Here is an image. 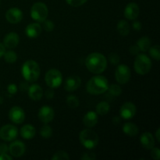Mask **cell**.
Returning <instances> with one entry per match:
<instances>
[{"label": "cell", "mask_w": 160, "mask_h": 160, "mask_svg": "<svg viewBox=\"0 0 160 160\" xmlns=\"http://www.w3.org/2000/svg\"><path fill=\"white\" fill-rule=\"evenodd\" d=\"M88 70L95 74H99L105 71L107 67V59L102 53L92 52L85 59Z\"/></svg>", "instance_id": "6da1fadb"}, {"label": "cell", "mask_w": 160, "mask_h": 160, "mask_svg": "<svg viewBox=\"0 0 160 160\" xmlns=\"http://www.w3.org/2000/svg\"><path fill=\"white\" fill-rule=\"evenodd\" d=\"M87 92L91 95H101L109 88V82L106 78L97 75L91 78L87 83Z\"/></svg>", "instance_id": "7a4b0ae2"}, {"label": "cell", "mask_w": 160, "mask_h": 160, "mask_svg": "<svg viewBox=\"0 0 160 160\" xmlns=\"http://www.w3.org/2000/svg\"><path fill=\"white\" fill-rule=\"evenodd\" d=\"M40 67L35 61L32 59L27 60L23 64L21 68L22 76L27 81L34 82L38 79L40 76Z\"/></svg>", "instance_id": "3957f363"}, {"label": "cell", "mask_w": 160, "mask_h": 160, "mask_svg": "<svg viewBox=\"0 0 160 160\" xmlns=\"http://www.w3.org/2000/svg\"><path fill=\"white\" fill-rule=\"evenodd\" d=\"M134 68L138 74H147L152 68L151 59L145 54H138L134 62Z\"/></svg>", "instance_id": "277c9868"}, {"label": "cell", "mask_w": 160, "mask_h": 160, "mask_svg": "<svg viewBox=\"0 0 160 160\" xmlns=\"http://www.w3.org/2000/svg\"><path fill=\"white\" fill-rule=\"evenodd\" d=\"M80 141L83 146L88 149H93L98 144V136L91 129H84L80 133Z\"/></svg>", "instance_id": "5b68a950"}, {"label": "cell", "mask_w": 160, "mask_h": 160, "mask_svg": "<svg viewBox=\"0 0 160 160\" xmlns=\"http://www.w3.org/2000/svg\"><path fill=\"white\" fill-rule=\"evenodd\" d=\"M48 15V9L46 5L42 2H35L31 9V18L38 23H42Z\"/></svg>", "instance_id": "8992f818"}, {"label": "cell", "mask_w": 160, "mask_h": 160, "mask_svg": "<svg viewBox=\"0 0 160 160\" xmlns=\"http://www.w3.org/2000/svg\"><path fill=\"white\" fill-rule=\"evenodd\" d=\"M45 80L46 84L50 88H57L62 84V75L59 70L51 69L45 73Z\"/></svg>", "instance_id": "52a82bcc"}, {"label": "cell", "mask_w": 160, "mask_h": 160, "mask_svg": "<svg viewBox=\"0 0 160 160\" xmlns=\"http://www.w3.org/2000/svg\"><path fill=\"white\" fill-rule=\"evenodd\" d=\"M131 69L125 64L117 66L115 70L116 81L120 84H125L131 79Z\"/></svg>", "instance_id": "ba28073f"}, {"label": "cell", "mask_w": 160, "mask_h": 160, "mask_svg": "<svg viewBox=\"0 0 160 160\" xmlns=\"http://www.w3.org/2000/svg\"><path fill=\"white\" fill-rule=\"evenodd\" d=\"M17 135H18V130L13 125H4L0 129V138L6 142H12L15 140Z\"/></svg>", "instance_id": "9c48e42d"}, {"label": "cell", "mask_w": 160, "mask_h": 160, "mask_svg": "<svg viewBox=\"0 0 160 160\" xmlns=\"http://www.w3.org/2000/svg\"><path fill=\"white\" fill-rule=\"evenodd\" d=\"M9 118L12 123L20 124L25 120V112L22 108L19 106H13L9 112Z\"/></svg>", "instance_id": "30bf717a"}, {"label": "cell", "mask_w": 160, "mask_h": 160, "mask_svg": "<svg viewBox=\"0 0 160 160\" xmlns=\"http://www.w3.org/2000/svg\"><path fill=\"white\" fill-rule=\"evenodd\" d=\"M136 111H137V108L135 105L131 102H128L120 107V117L124 120H130L135 116Z\"/></svg>", "instance_id": "8fae6325"}, {"label": "cell", "mask_w": 160, "mask_h": 160, "mask_svg": "<svg viewBox=\"0 0 160 160\" xmlns=\"http://www.w3.org/2000/svg\"><path fill=\"white\" fill-rule=\"evenodd\" d=\"M55 112L52 107L48 106H44L39 109L38 119L44 123H50L54 119Z\"/></svg>", "instance_id": "7c38bea8"}, {"label": "cell", "mask_w": 160, "mask_h": 160, "mask_svg": "<svg viewBox=\"0 0 160 160\" xmlns=\"http://www.w3.org/2000/svg\"><path fill=\"white\" fill-rule=\"evenodd\" d=\"M26 151L25 144L20 141H14L9 145V152L13 157H20L23 156Z\"/></svg>", "instance_id": "4fadbf2b"}, {"label": "cell", "mask_w": 160, "mask_h": 160, "mask_svg": "<svg viewBox=\"0 0 160 160\" xmlns=\"http://www.w3.org/2000/svg\"><path fill=\"white\" fill-rule=\"evenodd\" d=\"M6 18L10 23H18L23 19V12L19 8L12 7L7 10L6 13Z\"/></svg>", "instance_id": "5bb4252c"}, {"label": "cell", "mask_w": 160, "mask_h": 160, "mask_svg": "<svg viewBox=\"0 0 160 160\" xmlns=\"http://www.w3.org/2000/svg\"><path fill=\"white\" fill-rule=\"evenodd\" d=\"M140 13V9L137 3L131 2L127 5L124 9V17L129 20H134Z\"/></svg>", "instance_id": "9a60e30c"}, {"label": "cell", "mask_w": 160, "mask_h": 160, "mask_svg": "<svg viewBox=\"0 0 160 160\" xmlns=\"http://www.w3.org/2000/svg\"><path fill=\"white\" fill-rule=\"evenodd\" d=\"M19 42H20V38L15 32L8 33L3 38V45L9 49L15 48L18 45Z\"/></svg>", "instance_id": "2e32d148"}, {"label": "cell", "mask_w": 160, "mask_h": 160, "mask_svg": "<svg viewBox=\"0 0 160 160\" xmlns=\"http://www.w3.org/2000/svg\"><path fill=\"white\" fill-rule=\"evenodd\" d=\"M81 84V79L80 77L77 75H72L67 78V79L65 81V85L64 88L67 92H73L77 90Z\"/></svg>", "instance_id": "e0dca14e"}, {"label": "cell", "mask_w": 160, "mask_h": 160, "mask_svg": "<svg viewBox=\"0 0 160 160\" xmlns=\"http://www.w3.org/2000/svg\"><path fill=\"white\" fill-rule=\"evenodd\" d=\"M42 31V28L38 23H30L27 26L25 29L26 35L30 38H35L41 34Z\"/></svg>", "instance_id": "ac0fdd59"}, {"label": "cell", "mask_w": 160, "mask_h": 160, "mask_svg": "<svg viewBox=\"0 0 160 160\" xmlns=\"http://www.w3.org/2000/svg\"><path fill=\"white\" fill-rule=\"evenodd\" d=\"M98 114L94 111H89L84 115L83 118V123L88 128H92L95 127L98 123Z\"/></svg>", "instance_id": "d6986e66"}, {"label": "cell", "mask_w": 160, "mask_h": 160, "mask_svg": "<svg viewBox=\"0 0 160 160\" xmlns=\"http://www.w3.org/2000/svg\"><path fill=\"white\" fill-rule=\"evenodd\" d=\"M140 142L145 149L150 150L155 146V139L150 132H145L140 138Z\"/></svg>", "instance_id": "ffe728a7"}, {"label": "cell", "mask_w": 160, "mask_h": 160, "mask_svg": "<svg viewBox=\"0 0 160 160\" xmlns=\"http://www.w3.org/2000/svg\"><path fill=\"white\" fill-rule=\"evenodd\" d=\"M28 95L34 101H38L42 98L43 90L38 84H32L28 88Z\"/></svg>", "instance_id": "44dd1931"}, {"label": "cell", "mask_w": 160, "mask_h": 160, "mask_svg": "<svg viewBox=\"0 0 160 160\" xmlns=\"http://www.w3.org/2000/svg\"><path fill=\"white\" fill-rule=\"evenodd\" d=\"M36 130L32 125L31 124H26L23 126L20 129V135L23 138L27 139H31L35 136Z\"/></svg>", "instance_id": "7402d4cb"}, {"label": "cell", "mask_w": 160, "mask_h": 160, "mask_svg": "<svg viewBox=\"0 0 160 160\" xmlns=\"http://www.w3.org/2000/svg\"><path fill=\"white\" fill-rule=\"evenodd\" d=\"M123 131L130 137H135L138 134L139 129L136 124L133 123H126L123 126Z\"/></svg>", "instance_id": "603a6c76"}, {"label": "cell", "mask_w": 160, "mask_h": 160, "mask_svg": "<svg viewBox=\"0 0 160 160\" xmlns=\"http://www.w3.org/2000/svg\"><path fill=\"white\" fill-rule=\"evenodd\" d=\"M137 45L139 48L140 51L142 52H147L152 45V41L148 37H142L139 38L137 42Z\"/></svg>", "instance_id": "cb8c5ba5"}, {"label": "cell", "mask_w": 160, "mask_h": 160, "mask_svg": "<svg viewBox=\"0 0 160 160\" xmlns=\"http://www.w3.org/2000/svg\"><path fill=\"white\" fill-rule=\"evenodd\" d=\"M117 31L122 36H127L130 33V24L127 20H121L119 21L117 26Z\"/></svg>", "instance_id": "d4e9b609"}, {"label": "cell", "mask_w": 160, "mask_h": 160, "mask_svg": "<svg viewBox=\"0 0 160 160\" xmlns=\"http://www.w3.org/2000/svg\"><path fill=\"white\" fill-rule=\"evenodd\" d=\"M109 104L106 102H100L98 104H97L96 107H95V110H96L97 114L100 116H104L109 112Z\"/></svg>", "instance_id": "484cf974"}, {"label": "cell", "mask_w": 160, "mask_h": 160, "mask_svg": "<svg viewBox=\"0 0 160 160\" xmlns=\"http://www.w3.org/2000/svg\"><path fill=\"white\" fill-rule=\"evenodd\" d=\"M3 56H4L5 61L8 62V63H13V62H15L17 60V53L14 51H12V50L5 52Z\"/></svg>", "instance_id": "4316f807"}, {"label": "cell", "mask_w": 160, "mask_h": 160, "mask_svg": "<svg viewBox=\"0 0 160 160\" xmlns=\"http://www.w3.org/2000/svg\"><path fill=\"white\" fill-rule=\"evenodd\" d=\"M149 51V55L153 58L154 59H156V61H159V58H160V47L159 45H153L149 48L148 49Z\"/></svg>", "instance_id": "83f0119b"}, {"label": "cell", "mask_w": 160, "mask_h": 160, "mask_svg": "<svg viewBox=\"0 0 160 160\" xmlns=\"http://www.w3.org/2000/svg\"><path fill=\"white\" fill-rule=\"evenodd\" d=\"M67 104L69 107L75 109L79 106L80 102L75 95H69L67 98Z\"/></svg>", "instance_id": "f1b7e54d"}, {"label": "cell", "mask_w": 160, "mask_h": 160, "mask_svg": "<svg viewBox=\"0 0 160 160\" xmlns=\"http://www.w3.org/2000/svg\"><path fill=\"white\" fill-rule=\"evenodd\" d=\"M40 134L44 138H49L52 134V129L50 126L45 124L43 127H42L40 130Z\"/></svg>", "instance_id": "f546056e"}, {"label": "cell", "mask_w": 160, "mask_h": 160, "mask_svg": "<svg viewBox=\"0 0 160 160\" xmlns=\"http://www.w3.org/2000/svg\"><path fill=\"white\" fill-rule=\"evenodd\" d=\"M108 90L109 91V93L112 95H113V96H119L122 93L121 87L120 85H118V84H111L110 86H109Z\"/></svg>", "instance_id": "4dcf8cb0"}, {"label": "cell", "mask_w": 160, "mask_h": 160, "mask_svg": "<svg viewBox=\"0 0 160 160\" xmlns=\"http://www.w3.org/2000/svg\"><path fill=\"white\" fill-rule=\"evenodd\" d=\"M70 156L68 153L64 151H58L52 157V160H69Z\"/></svg>", "instance_id": "1f68e13d"}, {"label": "cell", "mask_w": 160, "mask_h": 160, "mask_svg": "<svg viewBox=\"0 0 160 160\" xmlns=\"http://www.w3.org/2000/svg\"><path fill=\"white\" fill-rule=\"evenodd\" d=\"M42 23H43V29H45L48 32H51V31H52L54 30L55 24L52 20H47L46 19Z\"/></svg>", "instance_id": "d6a6232c"}, {"label": "cell", "mask_w": 160, "mask_h": 160, "mask_svg": "<svg viewBox=\"0 0 160 160\" xmlns=\"http://www.w3.org/2000/svg\"><path fill=\"white\" fill-rule=\"evenodd\" d=\"M108 58H109V62L112 64H113V65H117L120 61V57L117 53H110V54L109 55V57Z\"/></svg>", "instance_id": "836d02e7"}, {"label": "cell", "mask_w": 160, "mask_h": 160, "mask_svg": "<svg viewBox=\"0 0 160 160\" xmlns=\"http://www.w3.org/2000/svg\"><path fill=\"white\" fill-rule=\"evenodd\" d=\"M87 1L88 0H66V2H67L70 6H73V7H78V6H82V5H84Z\"/></svg>", "instance_id": "e575fe53"}, {"label": "cell", "mask_w": 160, "mask_h": 160, "mask_svg": "<svg viewBox=\"0 0 160 160\" xmlns=\"http://www.w3.org/2000/svg\"><path fill=\"white\" fill-rule=\"evenodd\" d=\"M95 159H96V156L95 153L92 152H84L81 157V159L82 160H95Z\"/></svg>", "instance_id": "d590c367"}, {"label": "cell", "mask_w": 160, "mask_h": 160, "mask_svg": "<svg viewBox=\"0 0 160 160\" xmlns=\"http://www.w3.org/2000/svg\"><path fill=\"white\" fill-rule=\"evenodd\" d=\"M151 150V156L153 159L159 160L160 159V151L159 148H154L153 147Z\"/></svg>", "instance_id": "8d00e7d4"}, {"label": "cell", "mask_w": 160, "mask_h": 160, "mask_svg": "<svg viewBox=\"0 0 160 160\" xmlns=\"http://www.w3.org/2000/svg\"><path fill=\"white\" fill-rule=\"evenodd\" d=\"M7 92L11 95H14L17 92V87L15 84H9L7 87Z\"/></svg>", "instance_id": "74e56055"}, {"label": "cell", "mask_w": 160, "mask_h": 160, "mask_svg": "<svg viewBox=\"0 0 160 160\" xmlns=\"http://www.w3.org/2000/svg\"><path fill=\"white\" fill-rule=\"evenodd\" d=\"M129 52H131V55H133V56H137V55L139 54V52H140V49H139V48L138 47L137 45H131V48H130L129 49Z\"/></svg>", "instance_id": "f35d334b"}, {"label": "cell", "mask_w": 160, "mask_h": 160, "mask_svg": "<svg viewBox=\"0 0 160 160\" xmlns=\"http://www.w3.org/2000/svg\"><path fill=\"white\" fill-rule=\"evenodd\" d=\"M9 151V147L6 144H0V154H5Z\"/></svg>", "instance_id": "ab89813d"}, {"label": "cell", "mask_w": 160, "mask_h": 160, "mask_svg": "<svg viewBox=\"0 0 160 160\" xmlns=\"http://www.w3.org/2000/svg\"><path fill=\"white\" fill-rule=\"evenodd\" d=\"M133 29L134 31H140L142 29V23H140V21H138V20H135V21L132 24Z\"/></svg>", "instance_id": "60d3db41"}, {"label": "cell", "mask_w": 160, "mask_h": 160, "mask_svg": "<svg viewBox=\"0 0 160 160\" xmlns=\"http://www.w3.org/2000/svg\"><path fill=\"white\" fill-rule=\"evenodd\" d=\"M54 95H55L54 92H53L52 89H48V90H47L45 93V97H46L47 98H48V99H51V98H52L53 96H54Z\"/></svg>", "instance_id": "b9f144b4"}, {"label": "cell", "mask_w": 160, "mask_h": 160, "mask_svg": "<svg viewBox=\"0 0 160 160\" xmlns=\"http://www.w3.org/2000/svg\"><path fill=\"white\" fill-rule=\"evenodd\" d=\"M12 156H9L7 153H5V154H0V160H12Z\"/></svg>", "instance_id": "7bdbcfd3"}, {"label": "cell", "mask_w": 160, "mask_h": 160, "mask_svg": "<svg viewBox=\"0 0 160 160\" xmlns=\"http://www.w3.org/2000/svg\"><path fill=\"white\" fill-rule=\"evenodd\" d=\"M120 121H121V118H120V117H118V116H115V117L112 118V123L115 125L119 124V123H120Z\"/></svg>", "instance_id": "ee69618b"}, {"label": "cell", "mask_w": 160, "mask_h": 160, "mask_svg": "<svg viewBox=\"0 0 160 160\" xmlns=\"http://www.w3.org/2000/svg\"><path fill=\"white\" fill-rule=\"evenodd\" d=\"M5 52H6V47L4 46V45L2 43H0V58L2 57L3 55H4Z\"/></svg>", "instance_id": "f6af8a7d"}, {"label": "cell", "mask_w": 160, "mask_h": 160, "mask_svg": "<svg viewBox=\"0 0 160 160\" xmlns=\"http://www.w3.org/2000/svg\"><path fill=\"white\" fill-rule=\"evenodd\" d=\"M159 129H157V131H156V140H157L158 142H160V136H159Z\"/></svg>", "instance_id": "bcb514c9"}, {"label": "cell", "mask_w": 160, "mask_h": 160, "mask_svg": "<svg viewBox=\"0 0 160 160\" xmlns=\"http://www.w3.org/2000/svg\"><path fill=\"white\" fill-rule=\"evenodd\" d=\"M2 102V97H0V104Z\"/></svg>", "instance_id": "7dc6e473"}]
</instances>
